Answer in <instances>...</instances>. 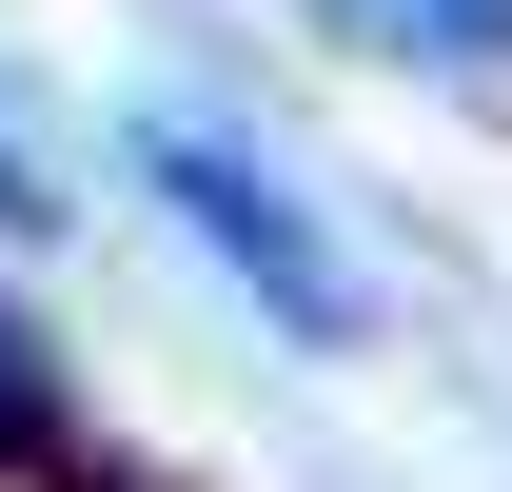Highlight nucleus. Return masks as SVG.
<instances>
[{"label":"nucleus","instance_id":"f257e3e1","mask_svg":"<svg viewBox=\"0 0 512 492\" xmlns=\"http://www.w3.org/2000/svg\"><path fill=\"white\" fill-rule=\"evenodd\" d=\"M138 178L178 197V237L217 256V276H256V315H276V335H316V355H355V256H335L316 217H296V197L256 178L237 138H197V119H138Z\"/></svg>","mask_w":512,"mask_h":492},{"label":"nucleus","instance_id":"f03ea898","mask_svg":"<svg viewBox=\"0 0 512 492\" xmlns=\"http://www.w3.org/2000/svg\"><path fill=\"white\" fill-rule=\"evenodd\" d=\"M355 60H414V79H453L473 119H512V0H316Z\"/></svg>","mask_w":512,"mask_h":492},{"label":"nucleus","instance_id":"7ed1b4c3","mask_svg":"<svg viewBox=\"0 0 512 492\" xmlns=\"http://www.w3.org/2000/svg\"><path fill=\"white\" fill-rule=\"evenodd\" d=\"M20 433H40V374H20V335H0V453H20Z\"/></svg>","mask_w":512,"mask_h":492}]
</instances>
